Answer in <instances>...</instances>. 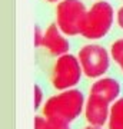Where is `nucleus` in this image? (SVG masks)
Here are the masks:
<instances>
[{"instance_id": "f257e3e1", "label": "nucleus", "mask_w": 123, "mask_h": 129, "mask_svg": "<svg viewBox=\"0 0 123 129\" xmlns=\"http://www.w3.org/2000/svg\"><path fill=\"white\" fill-rule=\"evenodd\" d=\"M86 99L82 90L76 88L60 90L57 95L50 96L43 105V116L59 118L72 123L85 112Z\"/></svg>"}, {"instance_id": "f03ea898", "label": "nucleus", "mask_w": 123, "mask_h": 129, "mask_svg": "<svg viewBox=\"0 0 123 129\" xmlns=\"http://www.w3.org/2000/svg\"><path fill=\"white\" fill-rule=\"evenodd\" d=\"M116 22V12L106 0H97L87 9L80 30V36L87 40H100L109 35Z\"/></svg>"}, {"instance_id": "7ed1b4c3", "label": "nucleus", "mask_w": 123, "mask_h": 129, "mask_svg": "<svg viewBox=\"0 0 123 129\" xmlns=\"http://www.w3.org/2000/svg\"><path fill=\"white\" fill-rule=\"evenodd\" d=\"M83 75L89 79H99L107 73L112 62L110 52L99 43H89L80 47L77 53Z\"/></svg>"}, {"instance_id": "20e7f679", "label": "nucleus", "mask_w": 123, "mask_h": 129, "mask_svg": "<svg viewBox=\"0 0 123 129\" xmlns=\"http://www.w3.org/2000/svg\"><path fill=\"white\" fill-rule=\"evenodd\" d=\"M82 76L83 69L79 62V57L72 53H66L56 59L53 70H52L50 82L53 88L60 92V90L76 88Z\"/></svg>"}, {"instance_id": "39448f33", "label": "nucleus", "mask_w": 123, "mask_h": 129, "mask_svg": "<svg viewBox=\"0 0 123 129\" xmlns=\"http://www.w3.org/2000/svg\"><path fill=\"white\" fill-rule=\"evenodd\" d=\"M87 9L82 0H62L56 6V24L66 36L80 35Z\"/></svg>"}, {"instance_id": "423d86ee", "label": "nucleus", "mask_w": 123, "mask_h": 129, "mask_svg": "<svg viewBox=\"0 0 123 129\" xmlns=\"http://www.w3.org/2000/svg\"><path fill=\"white\" fill-rule=\"evenodd\" d=\"M110 103L107 99L89 93L85 105V119L92 126H105L109 122L110 115Z\"/></svg>"}, {"instance_id": "0eeeda50", "label": "nucleus", "mask_w": 123, "mask_h": 129, "mask_svg": "<svg viewBox=\"0 0 123 129\" xmlns=\"http://www.w3.org/2000/svg\"><path fill=\"white\" fill-rule=\"evenodd\" d=\"M42 47H45L52 56L59 57L62 55L69 53V50H70V43L66 39V35L59 29V26L56 23H52L45 30Z\"/></svg>"}, {"instance_id": "6e6552de", "label": "nucleus", "mask_w": 123, "mask_h": 129, "mask_svg": "<svg viewBox=\"0 0 123 129\" xmlns=\"http://www.w3.org/2000/svg\"><path fill=\"white\" fill-rule=\"evenodd\" d=\"M120 92H122L120 83L114 78H109V76H102L96 79V82H93V85L90 86V93L105 98L110 103H113L116 99L120 98Z\"/></svg>"}, {"instance_id": "1a4fd4ad", "label": "nucleus", "mask_w": 123, "mask_h": 129, "mask_svg": "<svg viewBox=\"0 0 123 129\" xmlns=\"http://www.w3.org/2000/svg\"><path fill=\"white\" fill-rule=\"evenodd\" d=\"M109 129H123V96L110 105V115L107 122Z\"/></svg>"}, {"instance_id": "9d476101", "label": "nucleus", "mask_w": 123, "mask_h": 129, "mask_svg": "<svg viewBox=\"0 0 123 129\" xmlns=\"http://www.w3.org/2000/svg\"><path fill=\"white\" fill-rule=\"evenodd\" d=\"M109 52H110V56H112V60L117 64L119 69L123 72V37L114 40L112 43Z\"/></svg>"}, {"instance_id": "9b49d317", "label": "nucleus", "mask_w": 123, "mask_h": 129, "mask_svg": "<svg viewBox=\"0 0 123 129\" xmlns=\"http://www.w3.org/2000/svg\"><path fill=\"white\" fill-rule=\"evenodd\" d=\"M47 129H70V123L59 118H47Z\"/></svg>"}, {"instance_id": "f8f14e48", "label": "nucleus", "mask_w": 123, "mask_h": 129, "mask_svg": "<svg viewBox=\"0 0 123 129\" xmlns=\"http://www.w3.org/2000/svg\"><path fill=\"white\" fill-rule=\"evenodd\" d=\"M43 103V90L39 85H34V109H40Z\"/></svg>"}, {"instance_id": "ddd939ff", "label": "nucleus", "mask_w": 123, "mask_h": 129, "mask_svg": "<svg viewBox=\"0 0 123 129\" xmlns=\"http://www.w3.org/2000/svg\"><path fill=\"white\" fill-rule=\"evenodd\" d=\"M43 36H45V32H42L39 26H34V46L40 47L42 43H43Z\"/></svg>"}, {"instance_id": "4468645a", "label": "nucleus", "mask_w": 123, "mask_h": 129, "mask_svg": "<svg viewBox=\"0 0 123 129\" xmlns=\"http://www.w3.org/2000/svg\"><path fill=\"white\" fill-rule=\"evenodd\" d=\"M34 129H47V118L34 116Z\"/></svg>"}, {"instance_id": "2eb2a0df", "label": "nucleus", "mask_w": 123, "mask_h": 129, "mask_svg": "<svg viewBox=\"0 0 123 129\" xmlns=\"http://www.w3.org/2000/svg\"><path fill=\"white\" fill-rule=\"evenodd\" d=\"M116 23L123 30V6H120L117 9V12H116Z\"/></svg>"}, {"instance_id": "dca6fc26", "label": "nucleus", "mask_w": 123, "mask_h": 129, "mask_svg": "<svg viewBox=\"0 0 123 129\" xmlns=\"http://www.w3.org/2000/svg\"><path fill=\"white\" fill-rule=\"evenodd\" d=\"M85 129H103V126H92V125H89Z\"/></svg>"}, {"instance_id": "f3484780", "label": "nucleus", "mask_w": 123, "mask_h": 129, "mask_svg": "<svg viewBox=\"0 0 123 129\" xmlns=\"http://www.w3.org/2000/svg\"><path fill=\"white\" fill-rule=\"evenodd\" d=\"M45 2H47V3H60L62 0H45Z\"/></svg>"}, {"instance_id": "a211bd4d", "label": "nucleus", "mask_w": 123, "mask_h": 129, "mask_svg": "<svg viewBox=\"0 0 123 129\" xmlns=\"http://www.w3.org/2000/svg\"><path fill=\"white\" fill-rule=\"evenodd\" d=\"M122 2H123V0H122Z\"/></svg>"}]
</instances>
